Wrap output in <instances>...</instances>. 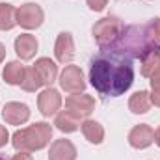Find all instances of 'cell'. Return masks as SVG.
Here are the masks:
<instances>
[{"instance_id": "cell-1", "label": "cell", "mask_w": 160, "mask_h": 160, "mask_svg": "<svg viewBox=\"0 0 160 160\" xmlns=\"http://www.w3.org/2000/svg\"><path fill=\"white\" fill-rule=\"evenodd\" d=\"M132 62L134 60L118 47L101 48L89 65V82L95 91L104 97H119L128 91L134 82Z\"/></svg>"}, {"instance_id": "cell-2", "label": "cell", "mask_w": 160, "mask_h": 160, "mask_svg": "<svg viewBox=\"0 0 160 160\" xmlns=\"http://www.w3.org/2000/svg\"><path fill=\"white\" fill-rule=\"evenodd\" d=\"M52 140V125L47 121H38L24 128H19L11 136V145L15 151L34 153L45 149Z\"/></svg>"}, {"instance_id": "cell-3", "label": "cell", "mask_w": 160, "mask_h": 160, "mask_svg": "<svg viewBox=\"0 0 160 160\" xmlns=\"http://www.w3.org/2000/svg\"><path fill=\"white\" fill-rule=\"evenodd\" d=\"M112 47H118L125 54H128L132 60H140L149 50L160 48L158 45H155L151 41L145 24H128V26H123V32H121L119 39Z\"/></svg>"}, {"instance_id": "cell-4", "label": "cell", "mask_w": 160, "mask_h": 160, "mask_svg": "<svg viewBox=\"0 0 160 160\" xmlns=\"http://www.w3.org/2000/svg\"><path fill=\"white\" fill-rule=\"evenodd\" d=\"M123 22H121L119 17L116 15H108V17H102L101 21H97L91 28V34H93V39L97 41V45L101 48H106V47H112L116 45L119 39L121 32H123Z\"/></svg>"}, {"instance_id": "cell-5", "label": "cell", "mask_w": 160, "mask_h": 160, "mask_svg": "<svg viewBox=\"0 0 160 160\" xmlns=\"http://www.w3.org/2000/svg\"><path fill=\"white\" fill-rule=\"evenodd\" d=\"M45 21V11L39 4L26 2L21 8H17V24L24 30H36Z\"/></svg>"}, {"instance_id": "cell-6", "label": "cell", "mask_w": 160, "mask_h": 160, "mask_svg": "<svg viewBox=\"0 0 160 160\" xmlns=\"http://www.w3.org/2000/svg\"><path fill=\"white\" fill-rule=\"evenodd\" d=\"M60 88L67 93H82L86 89V80H84V73L78 65H65L63 71L60 73Z\"/></svg>"}, {"instance_id": "cell-7", "label": "cell", "mask_w": 160, "mask_h": 160, "mask_svg": "<svg viewBox=\"0 0 160 160\" xmlns=\"http://www.w3.org/2000/svg\"><path fill=\"white\" fill-rule=\"evenodd\" d=\"M65 110L75 114L78 119H88L95 110V99L88 93H73L65 99Z\"/></svg>"}, {"instance_id": "cell-8", "label": "cell", "mask_w": 160, "mask_h": 160, "mask_svg": "<svg viewBox=\"0 0 160 160\" xmlns=\"http://www.w3.org/2000/svg\"><path fill=\"white\" fill-rule=\"evenodd\" d=\"M38 108H39L41 116L50 118L54 114H58V110L62 108V95L58 89H54L52 86L45 88L38 95Z\"/></svg>"}, {"instance_id": "cell-9", "label": "cell", "mask_w": 160, "mask_h": 160, "mask_svg": "<svg viewBox=\"0 0 160 160\" xmlns=\"http://www.w3.org/2000/svg\"><path fill=\"white\" fill-rule=\"evenodd\" d=\"M54 56L60 63L69 65L75 58V39L69 32H60L54 43Z\"/></svg>"}, {"instance_id": "cell-10", "label": "cell", "mask_w": 160, "mask_h": 160, "mask_svg": "<svg viewBox=\"0 0 160 160\" xmlns=\"http://www.w3.org/2000/svg\"><path fill=\"white\" fill-rule=\"evenodd\" d=\"M2 118L8 125H24L26 121L30 119V108L24 102H6L2 108Z\"/></svg>"}, {"instance_id": "cell-11", "label": "cell", "mask_w": 160, "mask_h": 160, "mask_svg": "<svg viewBox=\"0 0 160 160\" xmlns=\"http://www.w3.org/2000/svg\"><path fill=\"white\" fill-rule=\"evenodd\" d=\"M153 142H155V130H153V127H149L145 123L132 127L128 132V143L134 149H147Z\"/></svg>"}, {"instance_id": "cell-12", "label": "cell", "mask_w": 160, "mask_h": 160, "mask_svg": "<svg viewBox=\"0 0 160 160\" xmlns=\"http://www.w3.org/2000/svg\"><path fill=\"white\" fill-rule=\"evenodd\" d=\"M77 155H78V151H77L75 143L65 138L54 140L48 149V160H77Z\"/></svg>"}, {"instance_id": "cell-13", "label": "cell", "mask_w": 160, "mask_h": 160, "mask_svg": "<svg viewBox=\"0 0 160 160\" xmlns=\"http://www.w3.org/2000/svg\"><path fill=\"white\" fill-rule=\"evenodd\" d=\"M13 47H15L17 56H19L21 60L28 62V60H32V58L36 56V52H38V48H39V43L36 39V36H32V34H21V36L15 38Z\"/></svg>"}, {"instance_id": "cell-14", "label": "cell", "mask_w": 160, "mask_h": 160, "mask_svg": "<svg viewBox=\"0 0 160 160\" xmlns=\"http://www.w3.org/2000/svg\"><path fill=\"white\" fill-rule=\"evenodd\" d=\"M34 69L43 80V86H52L58 78V65L50 58H38L34 63Z\"/></svg>"}, {"instance_id": "cell-15", "label": "cell", "mask_w": 160, "mask_h": 160, "mask_svg": "<svg viewBox=\"0 0 160 160\" xmlns=\"http://www.w3.org/2000/svg\"><path fill=\"white\" fill-rule=\"evenodd\" d=\"M80 130H82L84 138H86L89 143L99 145V143H102V140H104V127L95 119H89V118L84 119L80 123Z\"/></svg>"}, {"instance_id": "cell-16", "label": "cell", "mask_w": 160, "mask_h": 160, "mask_svg": "<svg viewBox=\"0 0 160 160\" xmlns=\"http://www.w3.org/2000/svg\"><path fill=\"white\" fill-rule=\"evenodd\" d=\"M151 108V97H149V91L145 89H140L136 91L134 95H130L128 99V110L136 116H142V114H147Z\"/></svg>"}, {"instance_id": "cell-17", "label": "cell", "mask_w": 160, "mask_h": 160, "mask_svg": "<svg viewBox=\"0 0 160 160\" xmlns=\"http://www.w3.org/2000/svg\"><path fill=\"white\" fill-rule=\"evenodd\" d=\"M54 125H56V128H58L60 132L71 134V132H77V130L80 128V119L75 116V114H71L69 110H63V112L56 114Z\"/></svg>"}, {"instance_id": "cell-18", "label": "cell", "mask_w": 160, "mask_h": 160, "mask_svg": "<svg viewBox=\"0 0 160 160\" xmlns=\"http://www.w3.org/2000/svg\"><path fill=\"white\" fill-rule=\"evenodd\" d=\"M24 71H26V67L21 62H8L2 71V77L6 80V84H9V86H21V82L24 78Z\"/></svg>"}, {"instance_id": "cell-19", "label": "cell", "mask_w": 160, "mask_h": 160, "mask_svg": "<svg viewBox=\"0 0 160 160\" xmlns=\"http://www.w3.org/2000/svg\"><path fill=\"white\" fill-rule=\"evenodd\" d=\"M160 67V48H153L149 50L145 56L140 58V71L145 78H151L153 73Z\"/></svg>"}, {"instance_id": "cell-20", "label": "cell", "mask_w": 160, "mask_h": 160, "mask_svg": "<svg viewBox=\"0 0 160 160\" xmlns=\"http://www.w3.org/2000/svg\"><path fill=\"white\" fill-rule=\"evenodd\" d=\"M15 26H17V8L8 2H0V30L8 32Z\"/></svg>"}, {"instance_id": "cell-21", "label": "cell", "mask_w": 160, "mask_h": 160, "mask_svg": "<svg viewBox=\"0 0 160 160\" xmlns=\"http://www.w3.org/2000/svg\"><path fill=\"white\" fill-rule=\"evenodd\" d=\"M41 86H43V80L39 78V75H38V71L34 69V65H32V67H26L24 78L21 82V88H22L24 91H28V93H34V91L39 89Z\"/></svg>"}, {"instance_id": "cell-22", "label": "cell", "mask_w": 160, "mask_h": 160, "mask_svg": "<svg viewBox=\"0 0 160 160\" xmlns=\"http://www.w3.org/2000/svg\"><path fill=\"white\" fill-rule=\"evenodd\" d=\"M145 28H147V34H149L151 41H153L155 45H158V47H160V17L151 19V21L145 24Z\"/></svg>"}, {"instance_id": "cell-23", "label": "cell", "mask_w": 160, "mask_h": 160, "mask_svg": "<svg viewBox=\"0 0 160 160\" xmlns=\"http://www.w3.org/2000/svg\"><path fill=\"white\" fill-rule=\"evenodd\" d=\"M88 2V6H89V9L91 11H102L106 6H108V0H86Z\"/></svg>"}, {"instance_id": "cell-24", "label": "cell", "mask_w": 160, "mask_h": 160, "mask_svg": "<svg viewBox=\"0 0 160 160\" xmlns=\"http://www.w3.org/2000/svg\"><path fill=\"white\" fill-rule=\"evenodd\" d=\"M149 97H151V104H155V106L160 108V88H153Z\"/></svg>"}, {"instance_id": "cell-25", "label": "cell", "mask_w": 160, "mask_h": 160, "mask_svg": "<svg viewBox=\"0 0 160 160\" xmlns=\"http://www.w3.org/2000/svg\"><path fill=\"white\" fill-rule=\"evenodd\" d=\"M8 142H9V132L4 125H0V147H4Z\"/></svg>"}, {"instance_id": "cell-26", "label": "cell", "mask_w": 160, "mask_h": 160, "mask_svg": "<svg viewBox=\"0 0 160 160\" xmlns=\"http://www.w3.org/2000/svg\"><path fill=\"white\" fill-rule=\"evenodd\" d=\"M11 160H34V158H32V155L26 153V151H17V155H13Z\"/></svg>"}, {"instance_id": "cell-27", "label": "cell", "mask_w": 160, "mask_h": 160, "mask_svg": "<svg viewBox=\"0 0 160 160\" xmlns=\"http://www.w3.org/2000/svg\"><path fill=\"white\" fill-rule=\"evenodd\" d=\"M151 88H160V67L153 73V77H151Z\"/></svg>"}, {"instance_id": "cell-28", "label": "cell", "mask_w": 160, "mask_h": 160, "mask_svg": "<svg viewBox=\"0 0 160 160\" xmlns=\"http://www.w3.org/2000/svg\"><path fill=\"white\" fill-rule=\"evenodd\" d=\"M155 143L160 147V125H158V128L155 130Z\"/></svg>"}, {"instance_id": "cell-29", "label": "cell", "mask_w": 160, "mask_h": 160, "mask_svg": "<svg viewBox=\"0 0 160 160\" xmlns=\"http://www.w3.org/2000/svg\"><path fill=\"white\" fill-rule=\"evenodd\" d=\"M4 58H6V47L0 43V63L4 62Z\"/></svg>"}, {"instance_id": "cell-30", "label": "cell", "mask_w": 160, "mask_h": 160, "mask_svg": "<svg viewBox=\"0 0 160 160\" xmlns=\"http://www.w3.org/2000/svg\"><path fill=\"white\" fill-rule=\"evenodd\" d=\"M0 160H8V158H6V157H2V155H0Z\"/></svg>"}]
</instances>
